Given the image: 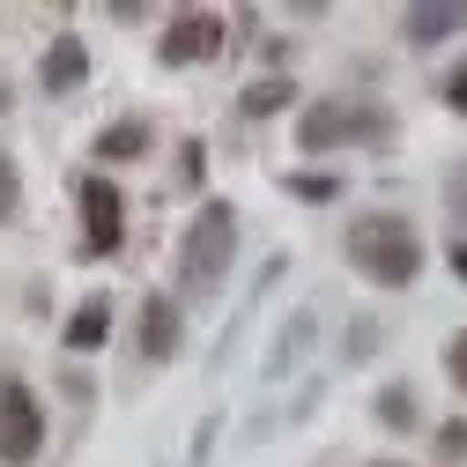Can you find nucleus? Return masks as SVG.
Instances as JSON below:
<instances>
[{"mask_svg": "<svg viewBox=\"0 0 467 467\" xmlns=\"http://www.w3.org/2000/svg\"><path fill=\"white\" fill-rule=\"evenodd\" d=\"M348 260H357L371 282L400 289V282H416V267H423V245H416V230H408L400 215H364L357 230H348Z\"/></svg>", "mask_w": 467, "mask_h": 467, "instance_id": "1", "label": "nucleus"}, {"mask_svg": "<svg viewBox=\"0 0 467 467\" xmlns=\"http://www.w3.org/2000/svg\"><path fill=\"white\" fill-rule=\"evenodd\" d=\"M230 253H238V208H230V201H208V208L193 215V230H186V245H179V275H186L193 289H208V282H223Z\"/></svg>", "mask_w": 467, "mask_h": 467, "instance_id": "2", "label": "nucleus"}, {"mask_svg": "<svg viewBox=\"0 0 467 467\" xmlns=\"http://www.w3.org/2000/svg\"><path fill=\"white\" fill-rule=\"evenodd\" d=\"M37 445H45V416L30 386H0V460H37Z\"/></svg>", "mask_w": 467, "mask_h": 467, "instance_id": "3", "label": "nucleus"}, {"mask_svg": "<svg viewBox=\"0 0 467 467\" xmlns=\"http://www.w3.org/2000/svg\"><path fill=\"white\" fill-rule=\"evenodd\" d=\"M386 119L379 111H357V104H319L305 111V149H334V141H379Z\"/></svg>", "mask_w": 467, "mask_h": 467, "instance_id": "4", "label": "nucleus"}, {"mask_svg": "<svg viewBox=\"0 0 467 467\" xmlns=\"http://www.w3.org/2000/svg\"><path fill=\"white\" fill-rule=\"evenodd\" d=\"M82 223H89V253H111L127 238V201L111 179H82Z\"/></svg>", "mask_w": 467, "mask_h": 467, "instance_id": "5", "label": "nucleus"}, {"mask_svg": "<svg viewBox=\"0 0 467 467\" xmlns=\"http://www.w3.org/2000/svg\"><path fill=\"white\" fill-rule=\"evenodd\" d=\"M215 45H223V23H215L208 8H193V16H179V23H171L163 60H171V67H193V60H215Z\"/></svg>", "mask_w": 467, "mask_h": 467, "instance_id": "6", "label": "nucleus"}, {"mask_svg": "<svg viewBox=\"0 0 467 467\" xmlns=\"http://www.w3.org/2000/svg\"><path fill=\"white\" fill-rule=\"evenodd\" d=\"M141 348H149V357H171V348H179V312H171V297H149V312H141Z\"/></svg>", "mask_w": 467, "mask_h": 467, "instance_id": "7", "label": "nucleus"}, {"mask_svg": "<svg viewBox=\"0 0 467 467\" xmlns=\"http://www.w3.org/2000/svg\"><path fill=\"white\" fill-rule=\"evenodd\" d=\"M452 30H467V8H408V45H438Z\"/></svg>", "mask_w": 467, "mask_h": 467, "instance_id": "8", "label": "nucleus"}, {"mask_svg": "<svg viewBox=\"0 0 467 467\" xmlns=\"http://www.w3.org/2000/svg\"><path fill=\"white\" fill-rule=\"evenodd\" d=\"M104 327H111V305H104V297H89V305L67 319V348H97V341H104Z\"/></svg>", "mask_w": 467, "mask_h": 467, "instance_id": "9", "label": "nucleus"}, {"mask_svg": "<svg viewBox=\"0 0 467 467\" xmlns=\"http://www.w3.org/2000/svg\"><path fill=\"white\" fill-rule=\"evenodd\" d=\"M45 82H52V89H75V82H82V45H75V37H60V45L45 52Z\"/></svg>", "mask_w": 467, "mask_h": 467, "instance_id": "10", "label": "nucleus"}, {"mask_svg": "<svg viewBox=\"0 0 467 467\" xmlns=\"http://www.w3.org/2000/svg\"><path fill=\"white\" fill-rule=\"evenodd\" d=\"M141 141H149V134L127 119V127H111V134L97 141V156H104V163H119V156H141Z\"/></svg>", "mask_w": 467, "mask_h": 467, "instance_id": "11", "label": "nucleus"}, {"mask_svg": "<svg viewBox=\"0 0 467 467\" xmlns=\"http://www.w3.org/2000/svg\"><path fill=\"white\" fill-rule=\"evenodd\" d=\"M289 104V82H260V89H245V111H282Z\"/></svg>", "mask_w": 467, "mask_h": 467, "instance_id": "12", "label": "nucleus"}, {"mask_svg": "<svg viewBox=\"0 0 467 467\" xmlns=\"http://www.w3.org/2000/svg\"><path fill=\"white\" fill-rule=\"evenodd\" d=\"M445 208H452V223L467 230V163L452 171V179H445Z\"/></svg>", "mask_w": 467, "mask_h": 467, "instance_id": "13", "label": "nucleus"}, {"mask_svg": "<svg viewBox=\"0 0 467 467\" xmlns=\"http://www.w3.org/2000/svg\"><path fill=\"white\" fill-rule=\"evenodd\" d=\"M445 371H452V386L467 393V334H452V348H445Z\"/></svg>", "mask_w": 467, "mask_h": 467, "instance_id": "14", "label": "nucleus"}, {"mask_svg": "<svg viewBox=\"0 0 467 467\" xmlns=\"http://www.w3.org/2000/svg\"><path fill=\"white\" fill-rule=\"evenodd\" d=\"M445 104H452V111H467V60L452 67V82H445Z\"/></svg>", "mask_w": 467, "mask_h": 467, "instance_id": "15", "label": "nucleus"}, {"mask_svg": "<svg viewBox=\"0 0 467 467\" xmlns=\"http://www.w3.org/2000/svg\"><path fill=\"white\" fill-rule=\"evenodd\" d=\"M0 215H16V171L0 163Z\"/></svg>", "mask_w": 467, "mask_h": 467, "instance_id": "16", "label": "nucleus"}, {"mask_svg": "<svg viewBox=\"0 0 467 467\" xmlns=\"http://www.w3.org/2000/svg\"><path fill=\"white\" fill-rule=\"evenodd\" d=\"M452 275H460V282H467V238H460V245H452Z\"/></svg>", "mask_w": 467, "mask_h": 467, "instance_id": "17", "label": "nucleus"}]
</instances>
